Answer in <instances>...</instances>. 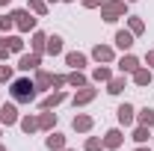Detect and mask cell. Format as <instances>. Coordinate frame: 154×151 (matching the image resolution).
Segmentation results:
<instances>
[{
    "instance_id": "cell-27",
    "label": "cell",
    "mask_w": 154,
    "mask_h": 151,
    "mask_svg": "<svg viewBox=\"0 0 154 151\" xmlns=\"http://www.w3.org/2000/svg\"><path fill=\"white\" fill-rule=\"evenodd\" d=\"M148 136H151V133H148V128H145V125H139V128L134 131V139L139 142V145H142V142H148Z\"/></svg>"
},
{
    "instance_id": "cell-10",
    "label": "cell",
    "mask_w": 154,
    "mask_h": 151,
    "mask_svg": "<svg viewBox=\"0 0 154 151\" xmlns=\"http://www.w3.org/2000/svg\"><path fill=\"white\" fill-rule=\"evenodd\" d=\"M92 57H95L98 62H113V48H107V45H95Z\"/></svg>"
},
{
    "instance_id": "cell-14",
    "label": "cell",
    "mask_w": 154,
    "mask_h": 151,
    "mask_svg": "<svg viewBox=\"0 0 154 151\" xmlns=\"http://www.w3.org/2000/svg\"><path fill=\"white\" fill-rule=\"evenodd\" d=\"M134 83L136 86H148V83H151V68H136L134 71Z\"/></svg>"
},
{
    "instance_id": "cell-24",
    "label": "cell",
    "mask_w": 154,
    "mask_h": 151,
    "mask_svg": "<svg viewBox=\"0 0 154 151\" xmlns=\"http://www.w3.org/2000/svg\"><path fill=\"white\" fill-rule=\"evenodd\" d=\"M92 77H95L98 83H107V80L113 77V71H110V68H104V65H98L95 71H92Z\"/></svg>"
},
{
    "instance_id": "cell-23",
    "label": "cell",
    "mask_w": 154,
    "mask_h": 151,
    "mask_svg": "<svg viewBox=\"0 0 154 151\" xmlns=\"http://www.w3.org/2000/svg\"><path fill=\"white\" fill-rule=\"evenodd\" d=\"M136 122H139V125H145V128H151V125H154V110H148V107H145L142 113L136 116Z\"/></svg>"
},
{
    "instance_id": "cell-32",
    "label": "cell",
    "mask_w": 154,
    "mask_h": 151,
    "mask_svg": "<svg viewBox=\"0 0 154 151\" xmlns=\"http://www.w3.org/2000/svg\"><path fill=\"white\" fill-rule=\"evenodd\" d=\"M12 80V65H0V83Z\"/></svg>"
},
{
    "instance_id": "cell-29",
    "label": "cell",
    "mask_w": 154,
    "mask_h": 151,
    "mask_svg": "<svg viewBox=\"0 0 154 151\" xmlns=\"http://www.w3.org/2000/svg\"><path fill=\"white\" fill-rule=\"evenodd\" d=\"M6 45H9V51H12V54H18L21 48H24V42H21L18 36H6Z\"/></svg>"
},
{
    "instance_id": "cell-19",
    "label": "cell",
    "mask_w": 154,
    "mask_h": 151,
    "mask_svg": "<svg viewBox=\"0 0 154 151\" xmlns=\"http://www.w3.org/2000/svg\"><path fill=\"white\" fill-rule=\"evenodd\" d=\"M104 145H107V148H119V145H122V131H107Z\"/></svg>"
},
{
    "instance_id": "cell-21",
    "label": "cell",
    "mask_w": 154,
    "mask_h": 151,
    "mask_svg": "<svg viewBox=\"0 0 154 151\" xmlns=\"http://www.w3.org/2000/svg\"><path fill=\"white\" fill-rule=\"evenodd\" d=\"M122 89H125V77H110L107 80V92L110 95H119Z\"/></svg>"
},
{
    "instance_id": "cell-41",
    "label": "cell",
    "mask_w": 154,
    "mask_h": 151,
    "mask_svg": "<svg viewBox=\"0 0 154 151\" xmlns=\"http://www.w3.org/2000/svg\"><path fill=\"white\" fill-rule=\"evenodd\" d=\"M0 136H3V133H0Z\"/></svg>"
},
{
    "instance_id": "cell-12",
    "label": "cell",
    "mask_w": 154,
    "mask_h": 151,
    "mask_svg": "<svg viewBox=\"0 0 154 151\" xmlns=\"http://www.w3.org/2000/svg\"><path fill=\"white\" fill-rule=\"evenodd\" d=\"M45 51H48L51 57L62 54V39H59V36H48V42H45Z\"/></svg>"
},
{
    "instance_id": "cell-37",
    "label": "cell",
    "mask_w": 154,
    "mask_h": 151,
    "mask_svg": "<svg viewBox=\"0 0 154 151\" xmlns=\"http://www.w3.org/2000/svg\"><path fill=\"white\" fill-rule=\"evenodd\" d=\"M136 151H148V148H145V145H139V148H136Z\"/></svg>"
},
{
    "instance_id": "cell-6",
    "label": "cell",
    "mask_w": 154,
    "mask_h": 151,
    "mask_svg": "<svg viewBox=\"0 0 154 151\" xmlns=\"http://www.w3.org/2000/svg\"><path fill=\"white\" fill-rule=\"evenodd\" d=\"M119 68H122V74H134L136 68H139V59L128 54V57H122V59H119Z\"/></svg>"
},
{
    "instance_id": "cell-13",
    "label": "cell",
    "mask_w": 154,
    "mask_h": 151,
    "mask_svg": "<svg viewBox=\"0 0 154 151\" xmlns=\"http://www.w3.org/2000/svg\"><path fill=\"white\" fill-rule=\"evenodd\" d=\"M45 145H48L51 151H62L65 148V136H62V133H51V136L45 139Z\"/></svg>"
},
{
    "instance_id": "cell-7",
    "label": "cell",
    "mask_w": 154,
    "mask_h": 151,
    "mask_svg": "<svg viewBox=\"0 0 154 151\" xmlns=\"http://www.w3.org/2000/svg\"><path fill=\"white\" fill-rule=\"evenodd\" d=\"M95 95H98V92L92 89V86H83V89L74 95V107H83V104H89V101H92Z\"/></svg>"
},
{
    "instance_id": "cell-26",
    "label": "cell",
    "mask_w": 154,
    "mask_h": 151,
    "mask_svg": "<svg viewBox=\"0 0 154 151\" xmlns=\"http://www.w3.org/2000/svg\"><path fill=\"white\" fill-rule=\"evenodd\" d=\"M30 12H36V15H48V3L45 0H30V6H27Z\"/></svg>"
},
{
    "instance_id": "cell-1",
    "label": "cell",
    "mask_w": 154,
    "mask_h": 151,
    "mask_svg": "<svg viewBox=\"0 0 154 151\" xmlns=\"http://www.w3.org/2000/svg\"><path fill=\"white\" fill-rule=\"evenodd\" d=\"M12 98H15V101H21V104H30V101L36 98V83H33L30 77L15 80V83H12Z\"/></svg>"
},
{
    "instance_id": "cell-39",
    "label": "cell",
    "mask_w": 154,
    "mask_h": 151,
    "mask_svg": "<svg viewBox=\"0 0 154 151\" xmlns=\"http://www.w3.org/2000/svg\"><path fill=\"white\" fill-rule=\"evenodd\" d=\"M62 151H71V148H62Z\"/></svg>"
},
{
    "instance_id": "cell-16",
    "label": "cell",
    "mask_w": 154,
    "mask_h": 151,
    "mask_svg": "<svg viewBox=\"0 0 154 151\" xmlns=\"http://www.w3.org/2000/svg\"><path fill=\"white\" fill-rule=\"evenodd\" d=\"M74 131H80V133L92 131V116H74Z\"/></svg>"
},
{
    "instance_id": "cell-34",
    "label": "cell",
    "mask_w": 154,
    "mask_h": 151,
    "mask_svg": "<svg viewBox=\"0 0 154 151\" xmlns=\"http://www.w3.org/2000/svg\"><path fill=\"white\" fill-rule=\"evenodd\" d=\"M80 3H83L86 9H95V6H101V0H80Z\"/></svg>"
},
{
    "instance_id": "cell-30",
    "label": "cell",
    "mask_w": 154,
    "mask_h": 151,
    "mask_svg": "<svg viewBox=\"0 0 154 151\" xmlns=\"http://www.w3.org/2000/svg\"><path fill=\"white\" fill-rule=\"evenodd\" d=\"M101 148H104V139H98V136L86 139V151H101Z\"/></svg>"
},
{
    "instance_id": "cell-3",
    "label": "cell",
    "mask_w": 154,
    "mask_h": 151,
    "mask_svg": "<svg viewBox=\"0 0 154 151\" xmlns=\"http://www.w3.org/2000/svg\"><path fill=\"white\" fill-rule=\"evenodd\" d=\"M12 18H15V27H18L21 33L36 30V18L30 15V9H15V12H12Z\"/></svg>"
},
{
    "instance_id": "cell-36",
    "label": "cell",
    "mask_w": 154,
    "mask_h": 151,
    "mask_svg": "<svg viewBox=\"0 0 154 151\" xmlns=\"http://www.w3.org/2000/svg\"><path fill=\"white\" fill-rule=\"evenodd\" d=\"M9 3H12V0H0V6H9Z\"/></svg>"
},
{
    "instance_id": "cell-8",
    "label": "cell",
    "mask_w": 154,
    "mask_h": 151,
    "mask_svg": "<svg viewBox=\"0 0 154 151\" xmlns=\"http://www.w3.org/2000/svg\"><path fill=\"white\" fill-rule=\"evenodd\" d=\"M116 45H119L122 51H131V45H134V33H131V30H119V33H116Z\"/></svg>"
},
{
    "instance_id": "cell-5",
    "label": "cell",
    "mask_w": 154,
    "mask_h": 151,
    "mask_svg": "<svg viewBox=\"0 0 154 151\" xmlns=\"http://www.w3.org/2000/svg\"><path fill=\"white\" fill-rule=\"evenodd\" d=\"M38 62H42V54H24V57H21V71H36L38 68Z\"/></svg>"
},
{
    "instance_id": "cell-4",
    "label": "cell",
    "mask_w": 154,
    "mask_h": 151,
    "mask_svg": "<svg viewBox=\"0 0 154 151\" xmlns=\"http://www.w3.org/2000/svg\"><path fill=\"white\" fill-rule=\"evenodd\" d=\"M15 122H21L15 104H3V107H0V125H15Z\"/></svg>"
},
{
    "instance_id": "cell-22",
    "label": "cell",
    "mask_w": 154,
    "mask_h": 151,
    "mask_svg": "<svg viewBox=\"0 0 154 151\" xmlns=\"http://www.w3.org/2000/svg\"><path fill=\"white\" fill-rule=\"evenodd\" d=\"M45 42H48V36H45V33H33V42H30V45H33V54H42V51H45Z\"/></svg>"
},
{
    "instance_id": "cell-15",
    "label": "cell",
    "mask_w": 154,
    "mask_h": 151,
    "mask_svg": "<svg viewBox=\"0 0 154 151\" xmlns=\"http://www.w3.org/2000/svg\"><path fill=\"white\" fill-rule=\"evenodd\" d=\"M54 125H57V113H42L38 116V128L42 131H54Z\"/></svg>"
},
{
    "instance_id": "cell-38",
    "label": "cell",
    "mask_w": 154,
    "mask_h": 151,
    "mask_svg": "<svg viewBox=\"0 0 154 151\" xmlns=\"http://www.w3.org/2000/svg\"><path fill=\"white\" fill-rule=\"evenodd\" d=\"M0 151H6V148H3V145H0Z\"/></svg>"
},
{
    "instance_id": "cell-17",
    "label": "cell",
    "mask_w": 154,
    "mask_h": 151,
    "mask_svg": "<svg viewBox=\"0 0 154 151\" xmlns=\"http://www.w3.org/2000/svg\"><path fill=\"white\" fill-rule=\"evenodd\" d=\"M62 101H65V92H54V95H48V98L42 101V110H51V107H57Z\"/></svg>"
},
{
    "instance_id": "cell-9",
    "label": "cell",
    "mask_w": 154,
    "mask_h": 151,
    "mask_svg": "<svg viewBox=\"0 0 154 151\" xmlns=\"http://www.w3.org/2000/svg\"><path fill=\"white\" fill-rule=\"evenodd\" d=\"M116 113H119V122H122V125H134V122H136L134 107H131V104H122V107H119Z\"/></svg>"
},
{
    "instance_id": "cell-2",
    "label": "cell",
    "mask_w": 154,
    "mask_h": 151,
    "mask_svg": "<svg viewBox=\"0 0 154 151\" xmlns=\"http://www.w3.org/2000/svg\"><path fill=\"white\" fill-rule=\"evenodd\" d=\"M128 12V0H104L101 3V18L104 21H119Z\"/></svg>"
},
{
    "instance_id": "cell-35",
    "label": "cell",
    "mask_w": 154,
    "mask_h": 151,
    "mask_svg": "<svg viewBox=\"0 0 154 151\" xmlns=\"http://www.w3.org/2000/svg\"><path fill=\"white\" fill-rule=\"evenodd\" d=\"M145 62H148V68H154V51H148V54H145Z\"/></svg>"
},
{
    "instance_id": "cell-11",
    "label": "cell",
    "mask_w": 154,
    "mask_h": 151,
    "mask_svg": "<svg viewBox=\"0 0 154 151\" xmlns=\"http://www.w3.org/2000/svg\"><path fill=\"white\" fill-rule=\"evenodd\" d=\"M54 77L57 74H51V71H36V89H48V86H54Z\"/></svg>"
},
{
    "instance_id": "cell-31",
    "label": "cell",
    "mask_w": 154,
    "mask_h": 151,
    "mask_svg": "<svg viewBox=\"0 0 154 151\" xmlns=\"http://www.w3.org/2000/svg\"><path fill=\"white\" fill-rule=\"evenodd\" d=\"M15 27V18L12 15H0V33H6V30H12Z\"/></svg>"
},
{
    "instance_id": "cell-18",
    "label": "cell",
    "mask_w": 154,
    "mask_h": 151,
    "mask_svg": "<svg viewBox=\"0 0 154 151\" xmlns=\"http://www.w3.org/2000/svg\"><path fill=\"white\" fill-rule=\"evenodd\" d=\"M21 131L24 133H36L38 131V119L36 116H24V119H21Z\"/></svg>"
},
{
    "instance_id": "cell-25",
    "label": "cell",
    "mask_w": 154,
    "mask_h": 151,
    "mask_svg": "<svg viewBox=\"0 0 154 151\" xmlns=\"http://www.w3.org/2000/svg\"><path fill=\"white\" fill-rule=\"evenodd\" d=\"M68 83H71L74 89H83V86H89V83H86V77L80 74V71H71V74H68Z\"/></svg>"
},
{
    "instance_id": "cell-40",
    "label": "cell",
    "mask_w": 154,
    "mask_h": 151,
    "mask_svg": "<svg viewBox=\"0 0 154 151\" xmlns=\"http://www.w3.org/2000/svg\"><path fill=\"white\" fill-rule=\"evenodd\" d=\"M51 3H57V0H51Z\"/></svg>"
},
{
    "instance_id": "cell-20",
    "label": "cell",
    "mask_w": 154,
    "mask_h": 151,
    "mask_svg": "<svg viewBox=\"0 0 154 151\" xmlns=\"http://www.w3.org/2000/svg\"><path fill=\"white\" fill-rule=\"evenodd\" d=\"M65 62H68V65H71V68H74V71H80V68H83V65H86V57H83V54H68V57H65Z\"/></svg>"
},
{
    "instance_id": "cell-33",
    "label": "cell",
    "mask_w": 154,
    "mask_h": 151,
    "mask_svg": "<svg viewBox=\"0 0 154 151\" xmlns=\"http://www.w3.org/2000/svg\"><path fill=\"white\" fill-rule=\"evenodd\" d=\"M9 54H12V51H9V45H6V39H0V59H6Z\"/></svg>"
},
{
    "instance_id": "cell-28",
    "label": "cell",
    "mask_w": 154,
    "mask_h": 151,
    "mask_svg": "<svg viewBox=\"0 0 154 151\" xmlns=\"http://www.w3.org/2000/svg\"><path fill=\"white\" fill-rule=\"evenodd\" d=\"M128 27H131L134 36H139V33L145 30V21H142V18H131V21H128Z\"/></svg>"
}]
</instances>
